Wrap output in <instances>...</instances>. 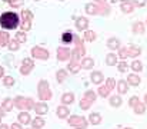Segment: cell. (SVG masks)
Here are the masks:
<instances>
[{
	"label": "cell",
	"mask_w": 147,
	"mask_h": 129,
	"mask_svg": "<svg viewBox=\"0 0 147 129\" xmlns=\"http://www.w3.org/2000/svg\"><path fill=\"white\" fill-rule=\"evenodd\" d=\"M140 82H142V79H140V76L136 75V73H130V75L127 76V83H129V85L139 86L140 85Z\"/></svg>",
	"instance_id": "obj_17"
},
{
	"label": "cell",
	"mask_w": 147,
	"mask_h": 129,
	"mask_svg": "<svg viewBox=\"0 0 147 129\" xmlns=\"http://www.w3.org/2000/svg\"><path fill=\"white\" fill-rule=\"evenodd\" d=\"M36 1H37V0H36Z\"/></svg>",
	"instance_id": "obj_58"
},
{
	"label": "cell",
	"mask_w": 147,
	"mask_h": 129,
	"mask_svg": "<svg viewBox=\"0 0 147 129\" xmlns=\"http://www.w3.org/2000/svg\"><path fill=\"white\" fill-rule=\"evenodd\" d=\"M126 129H131V128H126Z\"/></svg>",
	"instance_id": "obj_55"
},
{
	"label": "cell",
	"mask_w": 147,
	"mask_h": 129,
	"mask_svg": "<svg viewBox=\"0 0 147 129\" xmlns=\"http://www.w3.org/2000/svg\"><path fill=\"white\" fill-rule=\"evenodd\" d=\"M109 93H110V89L107 87V86L104 85V86H100L98 87V95L100 96H103V98H107L109 96Z\"/></svg>",
	"instance_id": "obj_39"
},
{
	"label": "cell",
	"mask_w": 147,
	"mask_h": 129,
	"mask_svg": "<svg viewBox=\"0 0 147 129\" xmlns=\"http://www.w3.org/2000/svg\"><path fill=\"white\" fill-rule=\"evenodd\" d=\"M66 78H67V70H66V69H60V70H57V73H56V79H57L59 83L64 82Z\"/></svg>",
	"instance_id": "obj_28"
},
{
	"label": "cell",
	"mask_w": 147,
	"mask_h": 129,
	"mask_svg": "<svg viewBox=\"0 0 147 129\" xmlns=\"http://www.w3.org/2000/svg\"><path fill=\"white\" fill-rule=\"evenodd\" d=\"M146 25H147V19H146Z\"/></svg>",
	"instance_id": "obj_56"
},
{
	"label": "cell",
	"mask_w": 147,
	"mask_h": 129,
	"mask_svg": "<svg viewBox=\"0 0 147 129\" xmlns=\"http://www.w3.org/2000/svg\"><path fill=\"white\" fill-rule=\"evenodd\" d=\"M129 103H130V106H133V108H134V106L139 103V98H137V96H133V98H130V102H129Z\"/></svg>",
	"instance_id": "obj_47"
},
{
	"label": "cell",
	"mask_w": 147,
	"mask_h": 129,
	"mask_svg": "<svg viewBox=\"0 0 147 129\" xmlns=\"http://www.w3.org/2000/svg\"><path fill=\"white\" fill-rule=\"evenodd\" d=\"M76 29L77 30H87V27H89V20L86 19V17H77L76 19Z\"/></svg>",
	"instance_id": "obj_9"
},
{
	"label": "cell",
	"mask_w": 147,
	"mask_h": 129,
	"mask_svg": "<svg viewBox=\"0 0 147 129\" xmlns=\"http://www.w3.org/2000/svg\"><path fill=\"white\" fill-rule=\"evenodd\" d=\"M0 129H9V126L4 125V124H0Z\"/></svg>",
	"instance_id": "obj_50"
},
{
	"label": "cell",
	"mask_w": 147,
	"mask_h": 129,
	"mask_svg": "<svg viewBox=\"0 0 147 129\" xmlns=\"http://www.w3.org/2000/svg\"><path fill=\"white\" fill-rule=\"evenodd\" d=\"M9 4H10L11 7H20V6L24 4V0H11Z\"/></svg>",
	"instance_id": "obj_45"
},
{
	"label": "cell",
	"mask_w": 147,
	"mask_h": 129,
	"mask_svg": "<svg viewBox=\"0 0 147 129\" xmlns=\"http://www.w3.org/2000/svg\"><path fill=\"white\" fill-rule=\"evenodd\" d=\"M127 85H129V83H127V81H124V79H121V81L117 82V90H119L120 95L127 93V90H129V86Z\"/></svg>",
	"instance_id": "obj_24"
},
{
	"label": "cell",
	"mask_w": 147,
	"mask_h": 129,
	"mask_svg": "<svg viewBox=\"0 0 147 129\" xmlns=\"http://www.w3.org/2000/svg\"><path fill=\"white\" fill-rule=\"evenodd\" d=\"M67 122H69L70 126H74L76 129H86L87 128V121H86V118H83V116L71 115V116L69 118Z\"/></svg>",
	"instance_id": "obj_6"
},
{
	"label": "cell",
	"mask_w": 147,
	"mask_h": 129,
	"mask_svg": "<svg viewBox=\"0 0 147 129\" xmlns=\"http://www.w3.org/2000/svg\"><path fill=\"white\" fill-rule=\"evenodd\" d=\"M37 95H39V98H40L42 102L51 99V90H50V85L47 81L42 79V81L37 83Z\"/></svg>",
	"instance_id": "obj_3"
},
{
	"label": "cell",
	"mask_w": 147,
	"mask_h": 129,
	"mask_svg": "<svg viewBox=\"0 0 147 129\" xmlns=\"http://www.w3.org/2000/svg\"><path fill=\"white\" fill-rule=\"evenodd\" d=\"M83 99H86V100H89V102L93 103V102L96 100V92H94V90H87V92L84 93Z\"/></svg>",
	"instance_id": "obj_33"
},
{
	"label": "cell",
	"mask_w": 147,
	"mask_h": 129,
	"mask_svg": "<svg viewBox=\"0 0 147 129\" xmlns=\"http://www.w3.org/2000/svg\"><path fill=\"white\" fill-rule=\"evenodd\" d=\"M80 69H82V66H80V63H74V62H70V63H67V70L70 72V73H79L80 72Z\"/></svg>",
	"instance_id": "obj_26"
},
{
	"label": "cell",
	"mask_w": 147,
	"mask_h": 129,
	"mask_svg": "<svg viewBox=\"0 0 147 129\" xmlns=\"http://www.w3.org/2000/svg\"><path fill=\"white\" fill-rule=\"evenodd\" d=\"M60 1H63V0H60Z\"/></svg>",
	"instance_id": "obj_57"
},
{
	"label": "cell",
	"mask_w": 147,
	"mask_h": 129,
	"mask_svg": "<svg viewBox=\"0 0 147 129\" xmlns=\"http://www.w3.org/2000/svg\"><path fill=\"white\" fill-rule=\"evenodd\" d=\"M17 121H19V124H20V125H27V124H32V118H30L29 112H26V111H23V112H20V113H19Z\"/></svg>",
	"instance_id": "obj_12"
},
{
	"label": "cell",
	"mask_w": 147,
	"mask_h": 129,
	"mask_svg": "<svg viewBox=\"0 0 147 129\" xmlns=\"http://www.w3.org/2000/svg\"><path fill=\"white\" fill-rule=\"evenodd\" d=\"M144 102H146V105H147V95L144 96Z\"/></svg>",
	"instance_id": "obj_53"
},
{
	"label": "cell",
	"mask_w": 147,
	"mask_h": 129,
	"mask_svg": "<svg viewBox=\"0 0 147 129\" xmlns=\"http://www.w3.org/2000/svg\"><path fill=\"white\" fill-rule=\"evenodd\" d=\"M3 115H4V112H3V111H0V122H1V118H3Z\"/></svg>",
	"instance_id": "obj_52"
},
{
	"label": "cell",
	"mask_w": 147,
	"mask_h": 129,
	"mask_svg": "<svg viewBox=\"0 0 147 129\" xmlns=\"http://www.w3.org/2000/svg\"><path fill=\"white\" fill-rule=\"evenodd\" d=\"M129 49V57H137L142 55V49L139 46H127Z\"/></svg>",
	"instance_id": "obj_21"
},
{
	"label": "cell",
	"mask_w": 147,
	"mask_h": 129,
	"mask_svg": "<svg viewBox=\"0 0 147 129\" xmlns=\"http://www.w3.org/2000/svg\"><path fill=\"white\" fill-rule=\"evenodd\" d=\"M32 56H33V59L47 60L50 57V52L47 49L42 47V46H34V47H32Z\"/></svg>",
	"instance_id": "obj_5"
},
{
	"label": "cell",
	"mask_w": 147,
	"mask_h": 129,
	"mask_svg": "<svg viewBox=\"0 0 147 129\" xmlns=\"http://www.w3.org/2000/svg\"><path fill=\"white\" fill-rule=\"evenodd\" d=\"M130 68L134 70V72H142L143 70V63L140 62V60H137V59H134L133 62H131V65H130Z\"/></svg>",
	"instance_id": "obj_30"
},
{
	"label": "cell",
	"mask_w": 147,
	"mask_h": 129,
	"mask_svg": "<svg viewBox=\"0 0 147 129\" xmlns=\"http://www.w3.org/2000/svg\"><path fill=\"white\" fill-rule=\"evenodd\" d=\"M103 79H104V76H103V73L98 72V70L93 72V73L90 75V81H92L94 85H100V83L103 82Z\"/></svg>",
	"instance_id": "obj_18"
},
{
	"label": "cell",
	"mask_w": 147,
	"mask_h": 129,
	"mask_svg": "<svg viewBox=\"0 0 147 129\" xmlns=\"http://www.w3.org/2000/svg\"><path fill=\"white\" fill-rule=\"evenodd\" d=\"M14 106L17 109H34L36 103L32 98H23V96H16L14 98Z\"/></svg>",
	"instance_id": "obj_4"
},
{
	"label": "cell",
	"mask_w": 147,
	"mask_h": 129,
	"mask_svg": "<svg viewBox=\"0 0 147 129\" xmlns=\"http://www.w3.org/2000/svg\"><path fill=\"white\" fill-rule=\"evenodd\" d=\"M22 29H23V32L30 30L32 29V20H23L22 22Z\"/></svg>",
	"instance_id": "obj_41"
},
{
	"label": "cell",
	"mask_w": 147,
	"mask_h": 129,
	"mask_svg": "<svg viewBox=\"0 0 147 129\" xmlns=\"http://www.w3.org/2000/svg\"><path fill=\"white\" fill-rule=\"evenodd\" d=\"M19 46H20V43L17 42L16 39H10V42L7 44V49H9L10 52H16V50L19 49Z\"/></svg>",
	"instance_id": "obj_34"
},
{
	"label": "cell",
	"mask_w": 147,
	"mask_h": 129,
	"mask_svg": "<svg viewBox=\"0 0 147 129\" xmlns=\"http://www.w3.org/2000/svg\"><path fill=\"white\" fill-rule=\"evenodd\" d=\"M34 111H36L37 115H46V113L49 112V108H47V105H46L45 102H39V103H36Z\"/></svg>",
	"instance_id": "obj_15"
},
{
	"label": "cell",
	"mask_w": 147,
	"mask_h": 129,
	"mask_svg": "<svg viewBox=\"0 0 147 129\" xmlns=\"http://www.w3.org/2000/svg\"><path fill=\"white\" fill-rule=\"evenodd\" d=\"M90 106H92V102H89V100H86V99H82V100H80V108H82V109L87 111Z\"/></svg>",
	"instance_id": "obj_43"
},
{
	"label": "cell",
	"mask_w": 147,
	"mask_h": 129,
	"mask_svg": "<svg viewBox=\"0 0 147 129\" xmlns=\"http://www.w3.org/2000/svg\"><path fill=\"white\" fill-rule=\"evenodd\" d=\"M106 86H107L110 90H113V89L116 87V82H114V79H113V78H109V79L106 81Z\"/></svg>",
	"instance_id": "obj_44"
},
{
	"label": "cell",
	"mask_w": 147,
	"mask_h": 129,
	"mask_svg": "<svg viewBox=\"0 0 147 129\" xmlns=\"http://www.w3.org/2000/svg\"><path fill=\"white\" fill-rule=\"evenodd\" d=\"M69 113H70V109H69L66 105L59 106V108H57V111H56V115H57L59 118H67V116H69Z\"/></svg>",
	"instance_id": "obj_19"
},
{
	"label": "cell",
	"mask_w": 147,
	"mask_h": 129,
	"mask_svg": "<svg viewBox=\"0 0 147 129\" xmlns=\"http://www.w3.org/2000/svg\"><path fill=\"white\" fill-rule=\"evenodd\" d=\"M10 129H22V125L17 122V124H13L11 126H10Z\"/></svg>",
	"instance_id": "obj_48"
},
{
	"label": "cell",
	"mask_w": 147,
	"mask_h": 129,
	"mask_svg": "<svg viewBox=\"0 0 147 129\" xmlns=\"http://www.w3.org/2000/svg\"><path fill=\"white\" fill-rule=\"evenodd\" d=\"M10 42V36H9V33L6 32V30H0V46L1 47H4V46H7Z\"/></svg>",
	"instance_id": "obj_23"
},
{
	"label": "cell",
	"mask_w": 147,
	"mask_h": 129,
	"mask_svg": "<svg viewBox=\"0 0 147 129\" xmlns=\"http://www.w3.org/2000/svg\"><path fill=\"white\" fill-rule=\"evenodd\" d=\"M89 119H90V124H93V125H98V124L101 122L100 113H96V112H93V113L89 116Z\"/></svg>",
	"instance_id": "obj_32"
},
{
	"label": "cell",
	"mask_w": 147,
	"mask_h": 129,
	"mask_svg": "<svg viewBox=\"0 0 147 129\" xmlns=\"http://www.w3.org/2000/svg\"><path fill=\"white\" fill-rule=\"evenodd\" d=\"M134 112H136L137 115H143V113L146 112V108H144V105H143L142 102H139V103L134 106Z\"/></svg>",
	"instance_id": "obj_38"
},
{
	"label": "cell",
	"mask_w": 147,
	"mask_h": 129,
	"mask_svg": "<svg viewBox=\"0 0 147 129\" xmlns=\"http://www.w3.org/2000/svg\"><path fill=\"white\" fill-rule=\"evenodd\" d=\"M32 126L33 129H40L45 126V119L42 118V116H37V118H34L33 121H32Z\"/></svg>",
	"instance_id": "obj_27"
},
{
	"label": "cell",
	"mask_w": 147,
	"mask_h": 129,
	"mask_svg": "<svg viewBox=\"0 0 147 129\" xmlns=\"http://www.w3.org/2000/svg\"><path fill=\"white\" fill-rule=\"evenodd\" d=\"M117 69H119V72H121V73L127 72V63H126L124 60L119 62V63H117Z\"/></svg>",
	"instance_id": "obj_42"
},
{
	"label": "cell",
	"mask_w": 147,
	"mask_h": 129,
	"mask_svg": "<svg viewBox=\"0 0 147 129\" xmlns=\"http://www.w3.org/2000/svg\"><path fill=\"white\" fill-rule=\"evenodd\" d=\"M131 29H133V33L134 35H143L146 32V25L143 22H134L131 25Z\"/></svg>",
	"instance_id": "obj_10"
},
{
	"label": "cell",
	"mask_w": 147,
	"mask_h": 129,
	"mask_svg": "<svg viewBox=\"0 0 147 129\" xmlns=\"http://www.w3.org/2000/svg\"><path fill=\"white\" fill-rule=\"evenodd\" d=\"M120 9L123 13H131L134 10V6L131 3V0H121L120 1Z\"/></svg>",
	"instance_id": "obj_11"
},
{
	"label": "cell",
	"mask_w": 147,
	"mask_h": 129,
	"mask_svg": "<svg viewBox=\"0 0 147 129\" xmlns=\"http://www.w3.org/2000/svg\"><path fill=\"white\" fill-rule=\"evenodd\" d=\"M14 39H16L19 43H24L26 40H27L26 32H17V33H16V36H14Z\"/></svg>",
	"instance_id": "obj_35"
},
{
	"label": "cell",
	"mask_w": 147,
	"mask_h": 129,
	"mask_svg": "<svg viewBox=\"0 0 147 129\" xmlns=\"http://www.w3.org/2000/svg\"><path fill=\"white\" fill-rule=\"evenodd\" d=\"M3 1H6V3H10V1H11V0H3Z\"/></svg>",
	"instance_id": "obj_54"
},
{
	"label": "cell",
	"mask_w": 147,
	"mask_h": 129,
	"mask_svg": "<svg viewBox=\"0 0 147 129\" xmlns=\"http://www.w3.org/2000/svg\"><path fill=\"white\" fill-rule=\"evenodd\" d=\"M57 59L60 62H67V60H71V50L69 47H59L57 49Z\"/></svg>",
	"instance_id": "obj_7"
},
{
	"label": "cell",
	"mask_w": 147,
	"mask_h": 129,
	"mask_svg": "<svg viewBox=\"0 0 147 129\" xmlns=\"http://www.w3.org/2000/svg\"><path fill=\"white\" fill-rule=\"evenodd\" d=\"M86 13L87 14H101L107 16L110 13V6L109 4H97V3H87L86 4Z\"/></svg>",
	"instance_id": "obj_2"
},
{
	"label": "cell",
	"mask_w": 147,
	"mask_h": 129,
	"mask_svg": "<svg viewBox=\"0 0 147 129\" xmlns=\"http://www.w3.org/2000/svg\"><path fill=\"white\" fill-rule=\"evenodd\" d=\"M3 85L6 86V87H11V86L14 85L13 76H4V78H3Z\"/></svg>",
	"instance_id": "obj_37"
},
{
	"label": "cell",
	"mask_w": 147,
	"mask_h": 129,
	"mask_svg": "<svg viewBox=\"0 0 147 129\" xmlns=\"http://www.w3.org/2000/svg\"><path fill=\"white\" fill-rule=\"evenodd\" d=\"M74 102V95L71 93V92H66V93H63L61 95V103L63 105H70V103H73Z\"/></svg>",
	"instance_id": "obj_16"
},
{
	"label": "cell",
	"mask_w": 147,
	"mask_h": 129,
	"mask_svg": "<svg viewBox=\"0 0 147 129\" xmlns=\"http://www.w3.org/2000/svg\"><path fill=\"white\" fill-rule=\"evenodd\" d=\"M22 19L23 20H33V13L30 10H23L22 12Z\"/></svg>",
	"instance_id": "obj_40"
},
{
	"label": "cell",
	"mask_w": 147,
	"mask_h": 129,
	"mask_svg": "<svg viewBox=\"0 0 147 129\" xmlns=\"http://www.w3.org/2000/svg\"><path fill=\"white\" fill-rule=\"evenodd\" d=\"M13 106H14V100L11 98H6L1 103V109H4L6 112H10L13 109Z\"/></svg>",
	"instance_id": "obj_20"
},
{
	"label": "cell",
	"mask_w": 147,
	"mask_h": 129,
	"mask_svg": "<svg viewBox=\"0 0 147 129\" xmlns=\"http://www.w3.org/2000/svg\"><path fill=\"white\" fill-rule=\"evenodd\" d=\"M80 66H82V69H86V70L92 69V68L94 66V60H93V57H83L82 62H80Z\"/></svg>",
	"instance_id": "obj_14"
},
{
	"label": "cell",
	"mask_w": 147,
	"mask_h": 129,
	"mask_svg": "<svg viewBox=\"0 0 147 129\" xmlns=\"http://www.w3.org/2000/svg\"><path fill=\"white\" fill-rule=\"evenodd\" d=\"M33 68H34V62H33V59H23V62H22V66H20V73L22 75H29L32 70H33Z\"/></svg>",
	"instance_id": "obj_8"
},
{
	"label": "cell",
	"mask_w": 147,
	"mask_h": 129,
	"mask_svg": "<svg viewBox=\"0 0 147 129\" xmlns=\"http://www.w3.org/2000/svg\"><path fill=\"white\" fill-rule=\"evenodd\" d=\"M96 39H97L96 32H93V30H86V32H84V40H87V42H94Z\"/></svg>",
	"instance_id": "obj_29"
},
{
	"label": "cell",
	"mask_w": 147,
	"mask_h": 129,
	"mask_svg": "<svg viewBox=\"0 0 147 129\" xmlns=\"http://www.w3.org/2000/svg\"><path fill=\"white\" fill-rule=\"evenodd\" d=\"M110 105H111V106H120V105H121V98H120L119 95L111 96V98H110Z\"/></svg>",
	"instance_id": "obj_36"
},
{
	"label": "cell",
	"mask_w": 147,
	"mask_h": 129,
	"mask_svg": "<svg viewBox=\"0 0 147 129\" xmlns=\"http://www.w3.org/2000/svg\"><path fill=\"white\" fill-rule=\"evenodd\" d=\"M117 56H119L121 60H124L126 57H129V49H127V46H121V47L119 49V53H117Z\"/></svg>",
	"instance_id": "obj_31"
},
{
	"label": "cell",
	"mask_w": 147,
	"mask_h": 129,
	"mask_svg": "<svg viewBox=\"0 0 147 129\" xmlns=\"http://www.w3.org/2000/svg\"><path fill=\"white\" fill-rule=\"evenodd\" d=\"M3 75H4V69H3V68H1V66H0V78H1V76H3Z\"/></svg>",
	"instance_id": "obj_51"
},
{
	"label": "cell",
	"mask_w": 147,
	"mask_h": 129,
	"mask_svg": "<svg viewBox=\"0 0 147 129\" xmlns=\"http://www.w3.org/2000/svg\"><path fill=\"white\" fill-rule=\"evenodd\" d=\"M20 17L14 12H4L0 14V26L4 30H13L19 26Z\"/></svg>",
	"instance_id": "obj_1"
},
{
	"label": "cell",
	"mask_w": 147,
	"mask_h": 129,
	"mask_svg": "<svg viewBox=\"0 0 147 129\" xmlns=\"http://www.w3.org/2000/svg\"><path fill=\"white\" fill-rule=\"evenodd\" d=\"M107 47L110 50H119L121 47V42L117 38H109L107 39Z\"/></svg>",
	"instance_id": "obj_13"
},
{
	"label": "cell",
	"mask_w": 147,
	"mask_h": 129,
	"mask_svg": "<svg viewBox=\"0 0 147 129\" xmlns=\"http://www.w3.org/2000/svg\"><path fill=\"white\" fill-rule=\"evenodd\" d=\"M94 3H97V4H107V0H94Z\"/></svg>",
	"instance_id": "obj_49"
},
{
	"label": "cell",
	"mask_w": 147,
	"mask_h": 129,
	"mask_svg": "<svg viewBox=\"0 0 147 129\" xmlns=\"http://www.w3.org/2000/svg\"><path fill=\"white\" fill-rule=\"evenodd\" d=\"M61 42L64 43V44H69V43L74 42V35L71 33V32H64L63 35H61Z\"/></svg>",
	"instance_id": "obj_25"
},
{
	"label": "cell",
	"mask_w": 147,
	"mask_h": 129,
	"mask_svg": "<svg viewBox=\"0 0 147 129\" xmlns=\"http://www.w3.org/2000/svg\"><path fill=\"white\" fill-rule=\"evenodd\" d=\"M131 3H133V6H134V7H136V6L143 7V6L146 4V0H131Z\"/></svg>",
	"instance_id": "obj_46"
},
{
	"label": "cell",
	"mask_w": 147,
	"mask_h": 129,
	"mask_svg": "<svg viewBox=\"0 0 147 129\" xmlns=\"http://www.w3.org/2000/svg\"><path fill=\"white\" fill-rule=\"evenodd\" d=\"M117 59H119V56H117L116 53H107V56H106V63H107L109 66H114V65L119 63Z\"/></svg>",
	"instance_id": "obj_22"
}]
</instances>
